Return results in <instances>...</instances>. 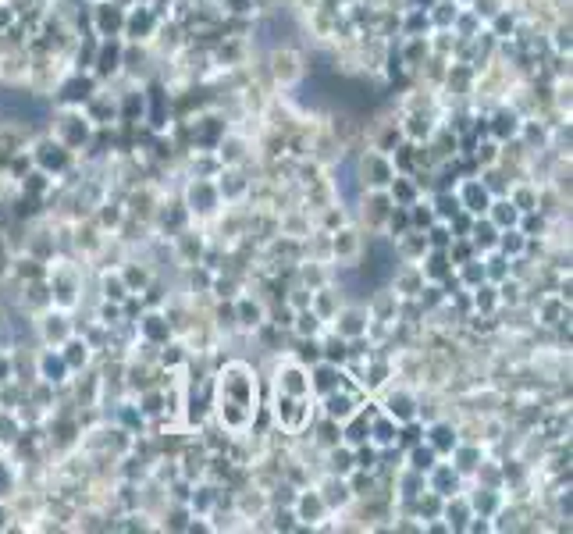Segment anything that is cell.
<instances>
[{
	"label": "cell",
	"instance_id": "obj_1",
	"mask_svg": "<svg viewBox=\"0 0 573 534\" xmlns=\"http://www.w3.org/2000/svg\"><path fill=\"white\" fill-rule=\"evenodd\" d=\"M214 406H217L221 427H228L232 434H242L249 424H253L260 396H257V378L246 363H228V367L221 371Z\"/></svg>",
	"mask_w": 573,
	"mask_h": 534
},
{
	"label": "cell",
	"instance_id": "obj_2",
	"mask_svg": "<svg viewBox=\"0 0 573 534\" xmlns=\"http://www.w3.org/2000/svg\"><path fill=\"white\" fill-rule=\"evenodd\" d=\"M310 396H285L278 392V421L289 427V431H299L307 421H310Z\"/></svg>",
	"mask_w": 573,
	"mask_h": 534
},
{
	"label": "cell",
	"instance_id": "obj_3",
	"mask_svg": "<svg viewBox=\"0 0 573 534\" xmlns=\"http://www.w3.org/2000/svg\"><path fill=\"white\" fill-rule=\"evenodd\" d=\"M360 175H363V185L385 189V185H392V178H395V164H392L385 154H370V157L360 164Z\"/></svg>",
	"mask_w": 573,
	"mask_h": 534
},
{
	"label": "cell",
	"instance_id": "obj_4",
	"mask_svg": "<svg viewBox=\"0 0 573 534\" xmlns=\"http://www.w3.org/2000/svg\"><path fill=\"white\" fill-rule=\"evenodd\" d=\"M278 392H285V396H310V374L299 367V363H289V367L278 371Z\"/></svg>",
	"mask_w": 573,
	"mask_h": 534
},
{
	"label": "cell",
	"instance_id": "obj_5",
	"mask_svg": "<svg viewBox=\"0 0 573 534\" xmlns=\"http://www.w3.org/2000/svg\"><path fill=\"white\" fill-rule=\"evenodd\" d=\"M385 414L395 421V424H413L417 421V399L410 392H392L385 399Z\"/></svg>",
	"mask_w": 573,
	"mask_h": 534
},
{
	"label": "cell",
	"instance_id": "obj_6",
	"mask_svg": "<svg viewBox=\"0 0 573 534\" xmlns=\"http://www.w3.org/2000/svg\"><path fill=\"white\" fill-rule=\"evenodd\" d=\"M324 409H328V417H331V421L345 424V421L353 417L360 406H356V399H353V396H345V392H338V388H331V392L324 396Z\"/></svg>",
	"mask_w": 573,
	"mask_h": 534
},
{
	"label": "cell",
	"instance_id": "obj_7",
	"mask_svg": "<svg viewBox=\"0 0 573 534\" xmlns=\"http://www.w3.org/2000/svg\"><path fill=\"white\" fill-rule=\"evenodd\" d=\"M460 207H466L470 214H488V207H491V192H488V185H481V182H466L463 192H460Z\"/></svg>",
	"mask_w": 573,
	"mask_h": 534
},
{
	"label": "cell",
	"instance_id": "obj_8",
	"mask_svg": "<svg viewBox=\"0 0 573 534\" xmlns=\"http://www.w3.org/2000/svg\"><path fill=\"white\" fill-rule=\"evenodd\" d=\"M189 207H192L196 214H214V207H217V189H214L210 182H192V185H189Z\"/></svg>",
	"mask_w": 573,
	"mask_h": 534
},
{
	"label": "cell",
	"instance_id": "obj_9",
	"mask_svg": "<svg viewBox=\"0 0 573 534\" xmlns=\"http://www.w3.org/2000/svg\"><path fill=\"white\" fill-rule=\"evenodd\" d=\"M295 513H299V520L317 524L324 513H328V506H324L320 492H303V495H299V502H295Z\"/></svg>",
	"mask_w": 573,
	"mask_h": 534
},
{
	"label": "cell",
	"instance_id": "obj_10",
	"mask_svg": "<svg viewBox=\"0 0 573 534\" xmlns=\"http://www.w3.org/2000/svg\"><path fill=\"white\" fill-rule=\"evenodd\" d=\"M36 160L46 167V172H64V167H68V150L61 147V142H43V147L36 150Z\"/></svg>",
	"mask_w": 573,
	"mask_h": 534
},
{
	"label": "cell",
	"instance_id": "obj_11",
	"mask_svg": "<svg viewBox=\"0 0 573 534\" xmlns=\"http://www.w3.org/2000/svg\"><path fill=\"white\" fill-rule=\"evenodd\" d=\"M342 385V374H338V367H331V363H320V367L313 371V378H310V392H320V396H328L331 388H338Z\"/></svg>",
	"mask_w": 573,
	"mask_h": 534
},
{
	"label": "cell",
	"instance_id": "obj_12",
	"mask_svg": "<svg viewBox=\"0 0 573 534\" xmlns=\"http://www.w3.org/2000/svg\"><path fill=\"white\" fill-rule=\"evenodd\" d=\"M96 26H100V33H104V36H114L125 26V11L118 4H100L96 8Z\"/></svg>",
	"mask_w": 573,
	"mask_h": 534
},
{
	"label": "cell",
	"instance_id": "obj_13",
	"mask_svg": "<svg viewBox=\"0 0 573 534\" xmlns=\"http://www.w3.org/2000/svg\"><path fill=\"white\" fill-rule=\"evenodd\" d=\"M363 331H367V313L363 310L353 306V310H345L342 317H338V335L342 338H360Z\"/></svg>",
	"mask_w": 573,
	"mask_h": 534
},
{
	"label": "cell",
	"instance_id": "obj_14",
	"mask_svg": "<svg viewBox=\"0 0 573 534\" xmlns=\"http://www.w3.org/2000/svg\"><path fill=\"white\" fill-rule=\"evenodd\" d=\"M488 214H491V225H495V228H513V225L520 221V207H516L513 200L491 203V207H488Z\"/></svg>",
	"mask_w": 573,
	"mask_h": 534
},
{
	"label": "cell",
	"instance_id": "obj_15",
	"mask_svg": "<svg viewBox=\"0 0 573 534\" xmlns=\"http://www.w3.org/2000/svg\"><path fill=\"white\" fill-rule=\"evenodd\" d=\"M320 499H324V506H345L349 502V484H345V477H328L324 481V488H320Z\"/></svg>",
	"mask_w": 573,
	"mask_h": 534
},
{
	"label": "cell",
	"instance_id": "obj_16",
	"mask_svg": "<svg viewBox=\"0 0 573 534\" xmlns=\"http://www.w3.org/2000/svg\"><path fill=\"white\" fill-rule=\"evenodd\" d=\"M39 371H43V378H46V381H54V385H57V381H64V378H68V371H71V367L64 363V356H61V353H46V356L39 360Z\"/></svg>",
	"mask_w": 573,
	"mask_h": 534
},
{
	"label": "cell",
	"instance_id": "obj_17",
	"mask_svg": "<svg viewBox=\"0 0 573 534\" xmlns=\"http://www.w3.org/2000/svg\"><path fill=\"white\" fill-rule=\"evenodd\" d=\"M345 424H349V427H345V442H349V445H363V442L370 439V424H367V417L360 414V409H356V414L349 417Z\"/></svg>",
	"mask_w": 573,
	"mask_h": 534
},
{
	"label": "cell",
	"instance_id": "obj_18",
	"mask_svg": "<svg viewBox=\"0 0 573 534\" xmlns=\"http://www.w3.org/2000/svg\"><path fill=\"white\" fill-rule=\"evenodd\" d=\"M456 484H460L456 470H448V467H431V492L448 495V492H456Z\"/></svg>",
	"mask_w": 573,
	"mask_h": 534
},
{
	"label": "cell",
	"instance_id": "obj_19",
	"mask_svg": "<svg viewBox=\"0 0 573 534\" xmlns=\"http://www.w3.org/2000/svg\"><path fill=\"white\" fill-rule=\"evenodd\" d=\"M143 335L149 338V342H167L171 328H167V321H164V317H157V313H149V317H143Z\"/></svg>",
	"mask_w": 573,
	"mask_h": 534
},
{
	"label": "cell",
	"instance_id": "obj_20",
	"mask_svg": "<svg viewBox=\"0 0 573 534\" xmlns=\"http://www.w3.org/2000/svg\"><path fill=\"white\" fill-rule=\"evenodd\" d=\"M370 439L378 442V445H395V439H399V431H395V421H392V417L385 414V417H381L378 424L370 427Z\"/></svg>",
	"mask_w": 573,
	"mask_h": 534
},
{
	"label": "cell",
	"instance_id": "obj_21",
	"mask_svg": "<svg viewBox=\"0 0 573 534\" xmlns=\"http://www.w3.org/2000/svg\"><path fill=\"white\" fill-rule=\"evenodd\" d=\"M431 449L435 452H448V449H456V434L448 424H435L431 427Z\"/></svg>",
	"mask_w": 573,
	"mask_h": 534
},
{
	"label": "cell",
	"instance_id": "obj_22",
	"mask_svg": "<svg viewBox=\"0 0 573 534\" xmlns=\"http://www.w3.org/2000/svg\"><path fill=\"white\" fill-rule=\"evenodd\" d=\"M235 310H239V324H242V328H257V324L264 321V310H260L253 300H239Z\"/></svg>",
	"mask_w": 573,
	"mask_h": 534
},
{
	"label": "cell",
	"instance_id": "obj_23",
	"mask_svg": "<svg viewBox=\"0 0 573 534\" xmlns=\"http://www.w3.org/2000/svg\"><path fill=\"white\" fill-rule=\"evenodd\" d=\"M495 246L502 250V253H513V257H516V253L523 250V232H516V228H502V235H498Z\"/></svg>",
	"mask_w": 573,
	"mask_h": 534
},
{
	"label": "cell",
	"instance_id": "obj_24",
	"mask_svg": "<svg viewBox=\"0 0 573 534\" xmlns=\"http://www.w3.org/2000/svg\"><path fill=\"white\" fill-rule=\"evenodd\" d=\"M516 129H520V121H516V114H498L495 121H491V132L498 136V139H509V136H516Z\"/></svg>",
	"mask_w": 573,
	"mask_h": 534
},
{
	"label": "cell",
	"instance_id": "obj_25",
	"mask_svg": "<svg viewBox=\"0 0 573 534\" xmlns=\"http://www.w3.org/2000/svg\"><path fill=\"white\" fill-rule=\"evenodd\" d=\"M43 335H46V342H68V321L64 317H46Z\"/></svg>",
	"mask_w": 573,
	"mask_h": 534
},
{
	"label": "cell",
	"instance_id": "obj_26",
	"mask_svg": "<svg viewBox=\"0 0 573 534\" xmlns=\"http://www.w3.org/2000/svg\"><path fill=\"white\" fill-rule=\"evenodd\" d=\"M64 349H68V353H61V356H64L68 367H82V363L89 360V346H86V342H68Z\"/></svg>",
	"mask_w": 573,
	"mask_h": 534
},
{
	"label": "cell",
	"instance_id": "obj_27",
	"mask_svg": "<svg viewBox=\"0 0 573 534\" xmlns=\"http://www.w3.org/2000/svg\"><path fill=\"white\" fill-rule=\"evenodd\" d=\"M495 232H498V228H495L491 221H484V225L478 221V225H473V242H478V246H484V250H491L495 242H498V235H495Z\"/></svg>",
	"mask_w": 573,
	"mask_h": 534
},
{
	"label": "cell",
	"instance_id": "obj_28",
	"mask_svg": "<svg viewBox=\"0 0 573 534\" xmlns=\"http://www.w3.org/2000/svg\"><path fill=\"white\" fill-rule=\"evenodd\" d=\"M125 21H129V29H132L136 36H146L149 29H154V15H149L146 8H139L132 18H125Z\"/></svg>",
	"mask_w": 573,
	"mask_h": 534
},
{
	"label": "cell",
	"instance_id": "obj_29",
	"mask_svg": "<svg viewBox=\"0 0 573 534\" xmlns=\"http://www.w3.org/2000/svg\"><path fill=\"white\" fill-rule=\"evenodd\" d=\"M295 328H299V335H307V338H313L317 335V328H320V313H313V310H303L295 317Z\"/></svg>",
	"mask_w": 573,
	"mask_h": 534
},
{
	"label": "cell",
	"instance_id": "obj_30",
	"mask_svg": "<svg viewBox=\"0 0 573 534\" xmlns=\"http://www.w3.org/2000/svg\"><path fill=\"white\" fill-rule=\"evenodd\" d=\"M410 459H413V470L424 474V470H431V467H435V449H431V445H428V449L417 445V449L410 452Z\"/></svg>",
	"mask_w": 573,
	"mask_h": 534
},
{
	"label": "cell",
	"instance_id": "obj_31",
	"mask_svg": "<svg viewBox=\"0 0 573 534\" xmlns=\"http://www.w3.org/2000/svg\"><path fill=\"white\" fill-rule=\"evenodd\" d=\"M470 506L478 509L481 517H491L495 509H498V499H495V492H478V495H473V502H470Z\"/></svg>",
	"mask_w": 573,
	"mask_h": 534
},
{
	"label": "cell",
	"instance_id": "obj_32",
	"mask_svg": "<svg viewBox=\"0 0 573 534\" xmlns=\"http://www.w3.org/2000/svg\"><path fill=\"white\" fill-rule=\"evenodd\" d=\"M356 250H360V242H356L353 232H342V235L335 239V253H338V257H356Z\"/></svg>",
	"mask_w": 573,
	"mask_h": 534
},
{
	"label": "cell",
	"instance_id": "obj_33",
	"mask_svg": "<svg viewBox=\"0 0 573 534\" xmlns=\"http://www.w3.org/2000/svg\"><path fill=\"white\" fill-rule=\"evenodd\" d=\"M445 517H448V527H466L470 506H466V502H456V506H448V509H445Z\"/></svg>",
	"mask_w": 573,
	"mask_h": 534
},
{
	"label": "cell",
	"instance_id": "obj_34",
	"mask_svg": "<svg viewBox=\"0 0 573 534\" xmlns=\"http://www.w3.org/2000/svg\"><path fill=\"white\" fill-rule=\"evenodd\" d=\"M428 275H431V278H445V275H448V257H445L442 250L431 253V260H428Z\"/></svg>",
	"mask_w": 573,
	"mask_h": 534
},
{
	"label": "cell",
	"instance_id": "obj_35",
	"mask_svg": "<svg viewBox=\"0 0 573 534\" xmlns=\"http://www.w3.org/2000/svg\"><path fill=\"white\" fill-rule=\"evenodd\" d=\"M118 61H121V46H118V43L104 46V54H100V71H114Z\"/></svg>",
	"mask_w": 573,
	"mask_h": 534
},
{
	"label": "cell",
	"instance_id": "obj_36",
	"mask_svg": "<svg viewBox=\"0 0 573 534\" xmlns=\"http://www.w3.org/2000/svg\"><path fill=\"white\" fill-rule=\"evenodd\" d=\"M463 282H466V285L484 282V264H478V260H463Z\"/></svg>",
	"mask_w": 573,
	"mask_h": 534
},
{
	"label": "cell",
	"instance_id": "obj_37",
	"mask_svg": "<svg viewBox=\"0 0 573 534\" xmlns=\"http://www.w3.org/2000/svg\"><path fill=\"white\" fill-rule=\"evenodd\" d=\"M89 82L86 79H75V82H68L64 86V100H86V96H89Z\"/></svg>",
	"mask_w": 573,
	"mask_h": 534
},
{
	"label": "cell",
	"instance_id": "obj_38",
	"mask_svg": "<svg viewBox=\"0 0 573 534\" xmlns=\"http://www.w3.org/2000/svg\"><path fill=\"white\" fill-rule=\"evenodd\" d=\"M473 300H478V310H491V306L498 303L495 288H491V285H481V282H478V296H473Z\"/></svg>",
	"mask_w": 573,
	"mask_h": 534
},
{
	"label": "cell",
	"instance_id": "obj_39",
	"mask_svg": "<svg viewBox=\"0 0 573 534\" xmlns=\"http://www.w3.org/2000/svg\"><path fill=\"white\" fill-rule=\"evenodd\" d=\"M484 278H495V282L506 278V260L502 257H488L484 260Z\"/></svg>",
	"mask_w": 573,
	"mask_h": 534
},
{
	"label": "cell",
	"instance_id": "obj_40",
	"mask_svg": "<svg viewBox=\"0 0 573 534\" xmlns=\"http://www.w3.org/2000/svg\"><path fill=\"white\" fill-rule=\"evenodd\" d=\"M331 467H335V474H349V470H353L356 463H353V456H349V452H331Z\"/></svg>",
	"mask_w": 573,
	"mask_h": 534
},
{
	"label": "cell",
	"instance_id": "obj_41",
	"mask_svg": "<svg viewBox=\"0 0 573 534\" xmlns=\"http://www.w3.org/2000/svg\"><path fill=\"white\" fill-rule=\"evenodd\" d=\"M392 196L395 200H403V203H413V185H406V182H399V178H392Z\"/></svg>",
	"mask_w": 573,
	"mask_h": 534
},
{
	"label": "cell",
	"instance_id": "obj_42",
	"mask_svg": "<svg viewBox=\"0 0 573 534\" xmlns=\"http://www.w3.org/2000/svg\"><path fill=\"white\" fill-rule=\"evenodd\" d=\"M242 189H246V182H242L239 175H228V178L221 182V192H224V196H239Z\"/></svg>",
	"mask_w": 573,
	"mask_h": 534
},
{
	"label": "cell",
	"instance_id": "obj_43",
	"mask_svg": "<svg viewBox=\"0 0 573 534\" xmlns=\"http://www.w3.org/2000/svg\"><path fill=\"white\" fill-rule=\"evenodd\" d=\"M104 293H107V300H125V293H129V288L121 285V278H107V282H104Z\"/></svg>",
	"mask_w": 573,
	"mask_h": 534
},
{
	"label": "cell",
	"instance_id": "obj_44",
	"mask_svg": "<svg viewBox=\"0 0 573 534\" xmlns=\"http://www.w3.org/2000/svg\"><path fill=\"white\" fill-rule=\"evenodd\" d=\"M456 210H460V200H453V196L438 200V217H456Z\"/></svg>",
	"mask_w": 573,
	"mask_h": 534
},
{
	"label": "cell",
	"instance_id": "obj_45",
	"mask_svg": "<svg viewBox=\"0 0 573 534\" xmlns=\"http://www.w3.org/2000/svg\"><path fill=\"white\" fill-rule=\"evenodd\" d=\"M453 18H456V8H453V4H442V11H435V21H438V26H448Z\"/></svg>",
	"mask_w": 573,
	"mask_h": 534
},
{
	"label": "cell",
	"instance_id": "obj_46",
	"mask_svg": "<svg viewBox=\"0 0 573 534\" xmlns=\"http://www.w3.org/2000/svg\"><path fill=\"white\" fill-rule=\"evenodd\" d=\"M406 129H410V136H413V139H420V136H428V121H424V118H413Z\"/></svg>",
	"mask_w": 573,
	"mask_h": 534
},
{
	"label": "cell",
	"instance_id": "obj_47",
	"mask_svg": "<svg viewBox=\"0 0 573 534\" xmlns=\"http://www.w3.org/2000/svg\"><path fill=\"white\" fill-rule=\"evenodd\" d=\"M324 356H328V360H345V346L335 338V342H331L328 349H324Z\"/></svg>",
	"mask_w": 573,
	"mask_h": 534
},
{
	"label": "cell",
	"instance_id": "obj_48",
	"mask_svg": "<svg viewBox=\"0 0 573 534\" xmlns=\"http://www.w3.org/2000/svg\"><path fill=\"white\" fill-rule=\"evenodd\" d=\"M406 225H410V217H406V210H399V214H392V232H406Z\"/></svg>",
	"mask_w": 573,
	"mask_h": 534
},
{
	"label": "cell",
	"instance_id": "obj_49",
	"mask_svg": "<svg viewBox=\"0 0 573 534\" xmlns=\"http://www.w3.org/2000/svg\"><path fill=\"white\" fill-rule=\"evenodd\" d=\"M136 111H143V96H129L125 100V114H136Z\"/></svg>",
	"mask_w": 573,
	"mask_h": 534
},
{
	"label": "cell",
	"instance_id": "obj_50",
	"mask_svg": "<svg viewBox=\"0 0 573 534\" xmlns=\"http://www.w3.org/2000/svg\"><path fill=\"white\" fill-rule=\"evenodd\" d=\"M228 4H232V11H249V8H253V0H228Z\"/></svg>",
	"mask_w": 573,
	"mask_h": 534
},
{
	"label": "cell",
	"instance_id": "obj_51",
	"mask_svg": "<svg viewBox=\"0 0 573 534\" xmlns=\"http://www.w3.org/2000/svg\"><path fill=\"white\" fill-rule=\"evenodd\" d=\"M431 235H435V246H445V242H448V232H445V228H435Z\"/></svg>",
	"mask_w": 573,
	"mask_h": 534
},
{
	"label": "cell",
	"instance_id": "obj_52",
	"mask_svg": "<svg viewBox=\"0 0 573 534\" xmlns=\"http://www.w3.org/2000/svg\"><path fill=\"white\" fill-rule=\"evenodd\" d=\"M460 459H463V467L470 470V467H473V459H478V452H473V449H466V452H463Z\"/></svg>",
	"mask_w": 573,
	"mask_h": 534
},
{
	"label": "cell",
	"instance_id": "obj_53",
	"mask_svg": "<svg viewBox=\"0 0 573 534\" xmlns=\"http://www.w3.org/2000/svg\"><path fill=\"white\" fill-rule=\"evenodd\" d=\"M192 506H196V509H210V495L203 492V495H199V499H192Z\"/></svg>",
	"mask_w": 573,
	"mask_h": 534
},
{
	"label": "cell",
	"instance_id": "obj_54",
	"mask_svg": "<svg viewBox=\"0 0 573 534\" xmlns=\"http://www.w3.org/2000/svg\"><path fill=\"white\" fill-rule=\"evenodd\" d=\"M104 317H107V324L118 321V306H107V310H104Z\"/></svg>",
	"mask_w": 573,
	"mask_h": 534
},
{
	"label": "cell",
	"instance_id": "obj_55",
	"mask_svg": "<svg viewBox=\"0 0 573 534\" xmlns=\"http://www.w3.org/2000/svg\"><path fill=\"white\" fill-rule=\"evenodd\" d=\"M4 374H8V360L0 356V381H4Z\"/></svg>",
	"mask_w": 573,
	"mask_h": 534
},
{
	"label": "cell",
	"instance_id": "obj_56",
	"mask_svg": "<svg viewBox=\"0 0 573 534\" xmlns=\"http://www.w3.org/2000/svg\"><path fill=\"white\" fill-rule=\"evenodd\" d=\"M8 267V253H4V246H0V271Z\"/></svg>",
	"mask_w": 573,
	"mask_h": 534
}]
</instances>
